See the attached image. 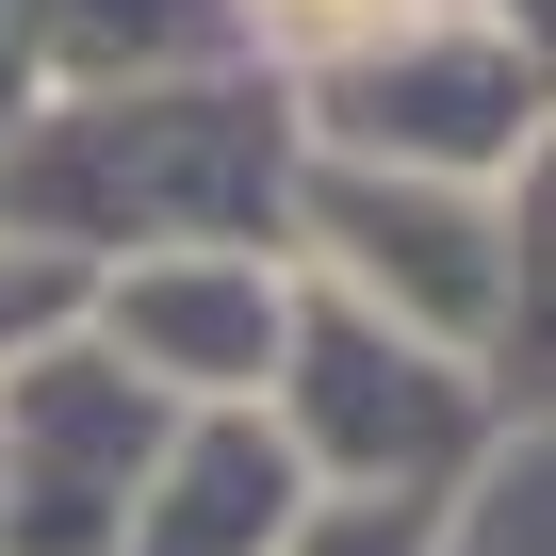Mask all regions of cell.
<instances>
[{
  "label": "cell",
  "mask_w": 556,
  "mask_h": 556,
  "mask_svg": "<svg viewBox=\"0 0 556 556\" xmlns=\"http://www.w3.org/2000/svg\"><path fill=\"white\" fill-rule=\"evenodd\" d=\"M295 50H361V34H393V0H262Z\"/></svg>",
  "instance_id": "1"
}]
</instances>
